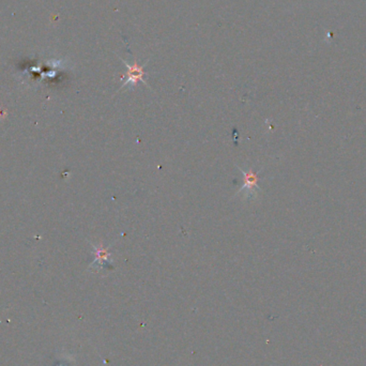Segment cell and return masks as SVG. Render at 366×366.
<instances>
[{
  "instance_id": "1",
  "label": "cell",
  "mask_w": 366,
  "mask_h": 366,
  "mask_svg": "<svg viewBox=\"0 0 366 366\" xmlns=\"http://www.w3.org/2000/svg\"><path fill=\"white\" fill-rule=\"evenodd\" d=\"M121 61H122V63L125 64L126 66L128 67V72H127V74H126L125 76H123V77H126L127 80H126L125 83L122 84L119 90H122L123 88H126V87H129V88L136 87V86H137V84H138L139 82L144 83L146 86L149 87L148 84L146 83V81L144 80V77H145V75H146L145 66L147 65L148 61H147V63H145L143 65H138V63H137V60H136V59H135V61H134V64H133V65H129V64L127 63V61H126V60H123V59H121Z\"/></svg>"
},
{
  "instance_id": "2",
  "label": "cell",
  "mask_w": 366,
  "mask_h": 366,
  "mask_svg": "<svg viewBox=\"0 0 366 366\" xmlns=\"http://www.w3.org/2000/svg\"><path fill=\"white\" fill-rule=\"evenodd\" d=\"M239 171L241 172V173L243 174V184H242V187L240 188V190L238 191V194L240 193H243L244 191V194H245V197L247 199H252L254 198V197L256 196V191H259L260 190V187L258 185V181H259V172H255L253 168H250L249 171H244L242 170L241 167H238Z\"/></svg>"
},
{
  "instance_id": "3",
  "label": "cell",
  "mask_w": 366,
  "mask_h": 366,
  "mask_svg": "<svg viewBox=\"0 0 366 366\" xmlns=\"http://www.w3.org/2000/svg\"><path fill=\"white\" fill-rule=\"evenodd\" d=\"M94 253H95V259L93 263L91 264V267L95 268H111V253L109 252V246L105 247L102 244H100L99 246H94Z\"/></svg>"
}]
</instances>
